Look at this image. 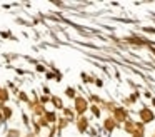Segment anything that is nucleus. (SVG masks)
Masks as SVG:
<instances>
[{
  "instance_id": "f257e3e1",
  "label": "nucleus",
  "mask_w": 155,
  "mask_h": 137,
  "mask_svg": "<svg viewBox=\"0 0 155 137\" xmlns=\"http://www.w3.org/2000/svg\"><path fill=\"white\" fill-rule=\"evenodd\" d=\"M7 137H8V135H7ZM10 137H17V132H15V130H12V135H10Z\"/></svg>"
}]
</instances>
